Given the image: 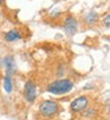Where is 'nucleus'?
<instances>
[{"mask_svg": "<svg viewBox=\"0 0 110 120\" xmlns=\"http://www.w3.org/2000/svg\"><path fill=\"white\" fill-rule=\"evenodd\" d=\"M75 87V82L69 79V78H62V79H56L51 82H49L45 87L46 92L54 94V95H63L70 93Z\"/></svg>", "mask_w": 110, "mask_h": 120, "instance_id": "1", "label": "nucleus"}, {"mask_svg": "<svg viewBox=\"0 0 110 120\" xmlns=\"http://www.w3.org/2000/svg\"><path fill=\"white\" fill-rule=\"evenodd\" d=\"M61 109V106L57 101L54 100H43L40 104H39V107H38V112L39 114L43 116V118H52L56 114H58Z\"/></svg>", "mask_w": 110, "mask_h": 120, "instance_id": "2", "label": "nucleus"}, {"mask_svg": "<svg viewBox=\"0 0 110 120\" xmlns=\"http://www.w3.org/2000/svg\"><path fill=\"white\" fill-rule=\"evenodd\" d=\"M90 105H91V98L89 95H79L71 101L70 109L72 113L79 114L84 112L88 107H90Z\"/></svg>", "mask_w": 110, "mask_h": 120, "instance_id": "3", "label": "nucleus"}, {"mask_svg": "<svg viewBox=\"0 0 110 120\" xmlns=\"http://www.w3.org/2000/svg\"><path fill=\"white\" fill-rule=\"evenodd\" d=\"M24 98L29 104H33L37 99V85L33 80H26L24 84Z\"/></svg>", "mask_w": 110, "mask_h": 120, "instance_id": "4", "label": "nucleus"}, {"mask_svg": "<svg viewBox=\"0 0 110 120\" xmlns=\"http://www.w3.org/2000/svg\"><path fill=\"white\" fill-rule=\"evenodd\" d=\"M63 28L68 35H75L79 30V21L73 15H68L63 20Z\"/></svg>", "mask_w": 110, "mask_h": 120, "instance_id": "5", "label": "nucleus"}, {"mask_svg": "<svg viewBox=\"0 0 110 120\" xmlns=\"http://www.w3.org/2000/svg\"><path fill=\"white\" fill-rule=\"evenodd\" d=\"M0 64H1L3 67H5L6 74L12 77V74L16 72V61H14V58L12 55H6V56L0 59Z\"/></svg>", "mask_w": 110, "mask_h": 120, "instance_id": "6", "label": "nucleus"}, {"mask_svg": "<svg viewBox=\"0 0 110 120\" xmlns=\"http://www.w3.org/2000/svg\"><path fill=\"white\" fill-rule=\"evenodd\" d=\"M24 38L23 33L18 28H13V30H10L8 32H6L4 34V40L6 42H16V41H19Z\"/></svg>", "mask_w": 110, "mask_h": 120, "instance_id": "7", "label": "nucleus"}, {"mask_svg": "<svg viewBox=\"0 0 110 120\" xmlns=\"http://www.w3.org/2000/svg\"><path fill=\"white\" fill-rule=\"evenodd\" d=\"M83 20H84V22H85L86 25L92 26V25H95V24L98 22V20H99V15H98V13H97L96 11L91 10V11H89V12H86V13L84 14Z\"/></svg>", "mask_w": 110, "mask_h": 120, "instance_id": "8", "label": "nucleus"}, {"mask_svg": "<svg viewBox=\"0 0 110 120\" xmlns=\"http://www.w3.org/2000/svg\"><path fill=\"white\" fill-rule=\"evenodd\" d=\"M97 114H98V108H97V107H88L84 112L81 113V115H82L83 118L88 119V120L95 119V118L97 116Z\"/></svg>", "mask_w": 110, "mask_h": 120, "instance_id": "9", "label": "nucleus"}, {"mask_svg": "<svg viewBox=\"0 0 110 120\" xmlns=\"http://www.w3.org/2000/svg\"><path fill=\"white\" fill-rule=\"evenodd\" d=\"M4 90L8 94H11L13 92V80H12L11 75L5 74V77H4Z\"/></svg>", "mask_w": 110, "mask_h": 120, "instance_id": "10", "label": "nucleus"}, {"mask_svg": "<svg viewBox=\"0 0 110 120\" xmlns=\"http://www.w3.org/2000/svg\"><path fill=\"white\" fill-rule=\"evenodd\" d=\"M65 73H66V65L65 64H59L57 70H56V77H58V79H62Z\"/></svg>", "mask_w": 110, "mask_h": 120, "instance_id": "11", "label": "nucleus"}, {"mask_svg": "<svg viewBox=\"0 0 110 120\" xmlns=\"http://www.w3.org/2000/svg\"><path fill=\"white\" fill-rule=\"evenodd\" d=\"M103 26L105 27V28H109L110 27V15H109V13L108 14H105V17L103 18Z\"/></svg>", "mask_w": 110, "mask_h": 120, "instance_id": "12", "label": "nucleus"}, {"mask_svg": "<svg viewBox=\"0 0 110 120\" xmlns=\"http://www.w3.org/2000/svg\"><path fill=\"white\" fill-rule=\"evenodd\" d=\"M92 87H94V85H92V84H89V85L84 86V90H90V88H92Z\"/></svg>", "mask_w": 110, "mask_h": 120, "instance_id": "13", "label": "nucleus"}, {"mask_svg": "<svg viewBox=\"0 0 110 120\" xmlns=\"http://www.w3.org/2000/svg\"><path fill=\"white\" fill-rule=\"evenodd\" d=\"M4 4H5V3L3 1V0H0V6H1V5H4Z\"/></svg>", "mask_w": 110, "mask_h": 120, "instance_id": "14", "label": "nucleus"}, {"mask_svg": "<svg viewBox=\"0 0 110 120\" xmlns=\"http://www.w3.org/2000/svg\"><path fill=\"white\" fill-rule=\"evenodd\" d=\"M101 120H109V119H106V118H105V119H104V118H103V119H101Z\"/></svg>", "mask_w": 110, "mask_h": 120, "instance_id": "15", "label": "nucleus"}, {"mask_svg": "<svg viewBox=\"0 0 110 120\" xmlns=\"http://www.w3.org/2000/svg\"><path fill=\"white\" fill-rule=\"evenodd\" d=\"M0 18H1V11H0Z\"/></svg>", "mask_w": 110, "mask_h": 120, "instance_id": "16", "label": "nucleus"}]
</instances>
